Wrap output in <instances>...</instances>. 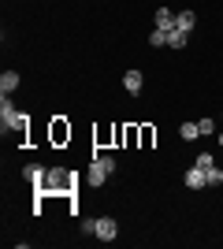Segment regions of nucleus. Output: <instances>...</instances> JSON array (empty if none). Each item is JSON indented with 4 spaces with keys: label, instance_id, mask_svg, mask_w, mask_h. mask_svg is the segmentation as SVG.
<instances>
[{
    "label": "nucleus",
    "instance_id": "f257e3e1",
    "mask_svg": "<svg viewBox=\"0 0 223 249\" xmlns=\"http://www.w3.org/2000/svg\"><path fill=\"white\" fill-rule=\"evenodd\" d=\"M116 171V156H93V164H89V171H86V182L89 186H104L108 182V175Z\"/></svg>",
    "mask_w": 223,
    "mask_h": 249
},
{
    "label": "nucleus",
    "instance_id": "f03ea898",
    "mask_svg": "<svg viewBox=\"0 0 223 249\" xmlns=\"http://www.w3.org/2000/svg\"><path fill=\"white\" fill-rule=\"evenodd\" d=\"M41 190H45V194H67V190H71V171H64V167H49Z\"/></svg>",
    "mask_w": 223,
    "mask_h": 249
},
{
    "label": "nucleus",
    "instance_id": "7ed1b4c3",
    "mask_svg": "<svg viewBox=\"0 0 223 249\" xmlns=\"http://www.w3.org/2000/svg\"><path fill=\"white\" fill-rule=\"evenodd\" d=\"M15 119H19V108L11 104V93H0V130L4 134L15 130Z\"/></svg>",
    "mask_w": 223,
    "mask_h": 249
},
{
    "label": "nucleus",
    "instance_id": "20e7f679",
    "mask_svg": "<svg viewBox=\"0 0 223 249\" xmlns=\"http://www.w3.org/2000/svg\"><path fill=\"white\" fill-rule=\"evenodd\" d=\"M93 234L101 242H116V234H119V223L112 216H101V219H93Z\"/></svg>",
    "mask_w": 223,
    "mask_h": 249
},
{
    "label": "nucleus",
    "instance_id": "39448f33",
    "mask_svg": "<svg viewBox=\"0 0 223 249\" xmlns=\"http://www.w3.org/2000/svg\"><path fill=\"white\" fill-rule=\"evenodd\" d=\"M45 175H49V171H45L41 164H26V167H22V178H26V182H34L37 190L45 186Z\"/></svg>",
    "mask_w": 223,
    "mask_h": 249
},
{
    "label": "nucleus",
    "instance_id": "423d86ee",
    "mask_svg": "<svg viewBox=\"0 0 223 249\" xmlns=\"http://www.w3.org/2000/svg\"><path fill=\"white\" fill-rule=\"evenodd\" d=\"M123 86H127V93H130V97H138V93H141V86H145L141 71H127V74H123Z\"/></svg>",
    "mask_w": 223,
    "mask_h": 249
},
{
    "label": "nucleus",
    "instance_id": "0eeeda50",
    "mask_svg": "<svg viewBox=\"0 0 223 249\" xmlns=\"http://www.w3.org/2000/svg\"><path fill=\"white\" fill-rule=\"evenodd\" d=\"M186 186H190V190H201V186H208V178H205V171H201L197 164H193L190 171H186Z\"/></svg>",
    "mask_w": 223,
    "mask_h": 249
},
{
    "label": "nucleus",
    "instance_id": "6e6552de",
    "mask_svg": "<svg viewBox=\"0 0 223 249\" xmlns=\"http://www.w3.org/2000/svg\"><path fill=\"white\" fill-rule=\"evenodd\" d=\"M19 89V71H4L0 74V93H15Z\"/></svg>",
    "mask_w": 223,
    "mask_h": 249
},
{
    "label": "nucleus",
    "instance_id": "1a4fd4ad",
    "mask_svg": "<svg viewBox=\"0 0 223 249\" xmlns=\"http://www.w3.org/2000/svg\"><path fill=\"white\" fill-rule=\"evenodd\" d=\"M156 26L160 30H175V11L171 8H156Z\"/></svg>",
    "mask_w": 223,
    "mask_h": 249
},
{
    "label": "nucleus",
    "instance_id": "9d476101",
    "mask_svg": "<svg viewBox=\"0 0 223 249\" xmlns=\"http://www.w3.org/2000/svg\"><path fill=\"white\" fill-rule=\"evenodd\" d=\"M67 138H71V126H67L64 119H56V123H52V142H56V145H64Z\"/></svg>",
    "mask_w": 223,
    "mask_h": 249
},
{
    "label": "nucleus",
    "instance_id": "9b49d317",
    "mask_svg": "<svg viewBox=\"0 0 223 249\" xmlns=\"http://www.w3.org/2000/svg\"><path fill=\"white\" fill-rule=\"evenodd\" d=\"M193 22H197V15H193V11H179V15H175V26H179V30H186V34L193 30Z\"/></svg>",
    "mask_w": 223,
    "mask_h": 249
},
{
    "label": "nucleus",
    "instance_id": "f8f14e48",
    "mask_svg": "<svg viewBox=\"0 0 223 249\" xmlns=\"http://www.w3.org/2000/svg\"><path fill=\"white\" fill-rule=\"evenodd\" d=\"M179 138H182V142H193V138H201L197 123H182V126H179Z\"/></svg>",
    "mask_w": 223,
    "mask_h": 249
},
{
    "label": "nucleus",
    "instance_id": "ddd939ff",
    "mask_svg": "<svg viewBox=\"0 0 223 249\" xmlns=\"http://www.w3.org/2000/svg\"><path fill=\"white\" fill-rule=\"evenodd\" d=\"M168 45H171V49H182V45H186V30H179V26L168 30Z\"/></svg>",
    "mask_w": 223,
    "mask_h": 249
},
{
    "label": "nucleus",
    "instance_id": "4468645a",
    "mask_svg": "<svg viewBox=\"0 0 223 249\" xmlns=\"http://www.w3.org/2000/svg\"><path fill=\"white\" fill-rule=\"evenodd\" d=\"M149 45H153V49H160V45H168V30H160V26H156V30L149 34Z\"/></svg>",
    "mask_w": 223,
    "mask_h": 249
},
{
    "label": "nucleus",
    "instance_id": "2eb2a0df",
    "mask_svg": "<svg viewBox=\"0 0 223 249\" xmlns=\"http://www.w3.org/2000/svg\"><path fill=\"white\" fill-rule=\"evenodd\" d=\"M205 178H208V186H220V182H223V171H220V167H208V171H205Z\"/></svg>",
    "mask_w": 223,
    "mask_h": 249
},
{
    "label": "nucleus",
    "instance_id": "dca6fc26",
    "mask_svg": "<svg viewBox=\"0 0 223 249\" xmlns=\"http://www.w3.org/2000/svg\"><path fill=\"white\" fill-rule=\"evenodd\" d=\"M197 130H201V138H208V134H216V123L212 119H197Z\"/></svg>",
    "mask_w": 223,
    "mask_h": 249
},
{
    "label": "nucleus",
    "instance_id": "f3484780",
    "mask_svg": "<svg viewBox=\"0 0 223 249\" xmlns=\"http://www.w3.org/2000/svg\"><path fill=\"white\" fill-rule=\"evenodd\" d=\"M193 164L201 167V171H208V167H212L216 160H212V153H201V156H197V160H193Z\"/></svg>",
    "mask_w": 223,
    "mask_h": 249
},
{
    "label": "nucleus",
    "instance_id": "a211bd4d",
    "mask_svg": "<svg viewBox=\"0 0 223 249\" xmlns=\"http://www.w3.org/2000/svg\"><path fill=\"white\" fill-rule=\"evenodd\" d=\"M220 145H223V134H220Z\"/></svg>",
    "mask_w": 223,
    "mask_h": 249
}]
</instances>
